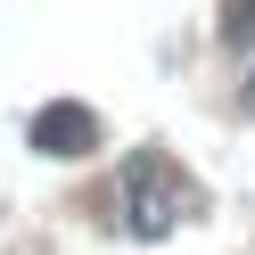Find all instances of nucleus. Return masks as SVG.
Segmentation results:
<instances>
[{"label": "nucleus", "mask_w": 255, "mask_h": 255, "mask_svg": "<svg viewBox=\"0 0 255 255\" xmlns=\"http://www.w3.org/2000/svg\"><path fill=\"white\" fill-rule=\"evenodd\" d=\"M124 222H132V239H165L173 222H181V181H173V165H156V156L132 165V181H124Z\"/></svg>", "instance_id": "1"}, {"label": "nucleus", "mask_w": 255, "mask_h": 255, "mask_svg": "<svg viewBox=\"0 0 255 255\" xmlns=\"http://www.w3.org/2000/svg\"><path fill=\"white\" fill-rule=\"evenodd\" d=\"M33 148H50V156H91V148H99L91 107H50V116L33 124Z\"/></svg>", "instance_id": "2"}]
</instances>
